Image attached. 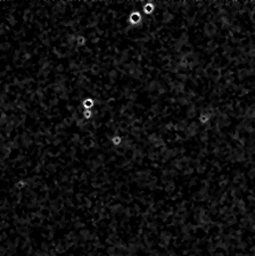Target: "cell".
<instances>
[{"instance_id": "6da1fadb", "label": "cell", "mask_w": 255, "mask_h": 256, "mask_svg": "<svg viewBox=\"0 0 255 256\" xmlns=\"http://www.w3.org/2000/svg\"><path fill=\"white\" fill-rule=\"evenodd\" d=\"M140 19H141V17H140V14L137 13V12H135V13H132L131 15H130V23H132V24H138L139 22H140Z\"/></svg>"}, {"instance_id": "7a4b0ae2", "label": "cell", "mask_w": 255, "mask_h": 256, "mask_svg": "<svg viewBox=\"0 0 255 256\" xmlns=\"http://www.w3.org/2000/svg\"><path fill=\"white\" fill-rule=\"evenodd\" d=\"M82 105H83V107L86 109H91L92 108V106H94V100L90 99V98H88V99H86L83 102H82Z\"/></svg>"}, {"instance_id": "3957f363", "label": "cell", "mask_w": 255, "mask_h": 256, "mask_svg": "<svg viewBox=\"0 0 255 256\" xmlns=\"http://www.w3.org/2000/svg\"><path fill=\"white\" fill-rule=\"evenodd\" d=\"M153 10H154V6H153L152 3H147V5L144 6V12L146 14H152Z\"/></svg>"}, {"instance_id": "277c9868", "label": "cell", "mask_w": 255, "mask_h": 256, "mask_svg": "<svg viewBox=\"0 0 255 256\" xmlns=\"http://www.w3.org/2000/svg\"><path fill=\"white\" fill-rule=\"evenodd\" d=\"M91 115H92V113H91L90 109H87V111H86V112L83 113V116L86 117V119H90Z\"/></svg>"}, {"instance_id": "5b68a950", "label": "cell", "mask_w": 255, "mask_h": 256, "mask_svg": "<svg viewBox=\"0 0 255 256\" xmlns=\"http://www.w3.org/2000/svg\"><path fill=\"white\" fill-rule=\"evenodd\" d=\"M84 42H86V39H84L83 37H79L78 38V45L79 46H83Z\"/></svg>"}, {"instance_id": "8992f818", "label": "cell", "mask_w": 255, "mask_h": 256, "mask_svg": "<svg viewBox=\"0 0 255 256\" xmlns=\"http://www.w3.org/2000/svg\"><path fill=\"white\" fill-rule=\"evenodd\" d=\"M120 142H121V138H120V137H115V138H114V144L119 145Z\"/></svg>"}]
</instances>
